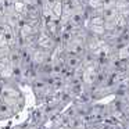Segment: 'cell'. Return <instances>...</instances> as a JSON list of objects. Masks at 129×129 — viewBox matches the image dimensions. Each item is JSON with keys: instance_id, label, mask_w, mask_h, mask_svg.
I'll return each mask as SVG.
<instances>
[{"instance_id": "obj_2", "label": "cell", "mask_w": 129, "mask_h": 129, "mask_svg": "<svg viewBox=\"0 0 129 129\" xmlns=\"http://www.w3.org/2000/svg\"><path fill=\"white\" fill-rule=\"evenodd\" d=\"M87 31L92 35H94V36H103V35H106V28H104V25H89Z\"/></svg>"}, {"instance_id": "obj_3", "label": "cell", "mask_w": 129, "mask_h": 129, "mask_svg": "<svg viewBox=\"0 0 129 129\" xmlns=\"http://www.w3.org/2000/svg\"><path fill=\"white\" fill-rule=\"evenodd\" d=\"M61 2H65V0H61Z\"/></svg>"}, {"instance_id": "obj_4", "label": "cell", "mask_w": 129, "mask_h": 129, "mask_svg": "<svg viewBox=\"0 0 129 129\" xmlns=\"http://www.w3.org/2000/svg\"><path fill=\"white\" fill-rule=\"evenodd\" d=\"M22 2H25V0H22Z\"/></svg>"}, {"instance_id": "obj_1", "label": "cell", "mask_w": 129, "mask_h": 129, "mask_svg": "<svg viewBox=\"0 0 129 129\" xmlns=\"http://www.w3.org/2000/svg\"><path fill=\"white\" fill-rule=\"evenodd\" d=\"M50 10H51L53 17L56 18V20H60V17H61V14H62V2H61V0L56 2V3L50 7Z\"/></svg>"}]
</instances>
